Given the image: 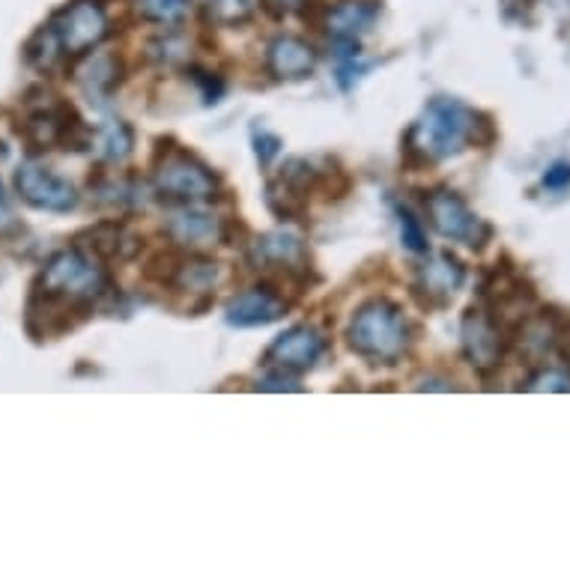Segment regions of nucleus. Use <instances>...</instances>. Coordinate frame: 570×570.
<instances>
[{
  "label": "nucleus",
  "instance_id": "obj_30",
  "mask_svg": "<svg viewBox=\"0 0 570 570\" xmlns=\"http://www.w3.org/2000/svg\"><path fill=\"white\" fill-rule=\"evenodd\" d=\"M281 147H284V140L278 135H272L266 129H254V153H257V161L263 168H269L272 161L278 159Z\"/></svg>",
  "mask_w": 570,
  "mask_h": 570
},
{
  "label": "nucleus",
  "instance_id": "obj_8",
  "mask_svg": "<svg viewBox=\"0 0 570 570\" xmlns=\"http://www.w3.org/2000/svg\"><path fill=\"white\" fill-rule=\"evenodd\" d=\"M505 326L484 308V305H472V308L463 314V323H460V346H463V355L466 362L481 374H490L495 367L502 365V358L508 353Z\"/></svg>",
  "mask_w": 570,
  "mask_h": 570
},
{
  "label": "nucleus",
  "instance_id": "obj_18",
  "mask_svg": "<svg viewBox=\"0 0 570 570\" xmlns=\"http://www.w3.org/2000/svg\"><path fill=\"white\" fill-rule=\"evenodd\" d=\"M380 12V0H337L326 10L323 28L332 39H358L374 30Z\"/></svg>",
  "mask_w": 570,
  "mask_h": 570
},
{
  "label": "nucleus",
  "instance_id": "obj_19",
  "mask_svg": "<svg viewBox=\"0 0 570 570\" xmlns=\"http://www.w3.org/2000/svg\"><path fill=\"white\" fill-rule=\"evenodd\" d=\"M227 278V269L225 263H216V261H204V257H188V261L179 263V272L177 278L170 287H177V291H186V293H213Z\"/></svg>",
  "mask_w": 570,
  "mask_h": 570
},
{
  "label": "nucleus",
  "instance_id": "obj_23",
  "mask_svg": "<svg viewBox=\"0 0 570 570\" xmlns=\"http://www.w3.org/2000/svg\"><path fill=\"white\" fill-rule=\"evenodd\" d=\"M397 222H401V243L410 254H431V243H428V230L421 225V218H415L410 206H397Z\"/></svg>",
  "mask_w": 570,
  "mask_h": 570
},
{
  "label": "nucleus",
  "instance_id": "obj_6",
  "mask_svg": "<svg viewBox=\"0 0 570 570\" xmlns=\"http://www.w3.org/2000/svg\"><path fill=\"white\" fill-rule=\"evenodd\" d=\"M48 28L60 39L66 57L78 60L90 55L96 46H102L105 37L111 33V21L99 0H72L51 16Z\"/></svg>",
  "mask_w": 570,
  "mask_h": 570
},
{
  "label": "nucleus",
  "instance_id": "obj_4",
  "mask_svg": "<svg viewBox=\"0 0 570 570\" xmlns=\"http://www.w3.org/2000/svg\"><path fill=\"white\" fill-rule=\"evenodd\" d=\"M24 105H28V114H24L19 131L33 153L87 150L94 144V135H90L72 102L42 90L39 102L24 99Z\"/></svg>",
  "mask_w": 570,
  "mask_h": 570
},
{
  "label": "nucleus",
  "instance_id": "obj_22",
  "mask_svg": "<svg viewBox=\"0 0 570 570\" xmlns=\"http://www.w3.org/2000/svg\"><path fill=\"white\" fill-rule=\"evenodd\" d=\"M131 7L138 12V19L174 28V24L186 19L188 0H131Z\"/></svg>",
  "mask_w": 570,
  "mask_h": 570
},
{
  "label": "nucleus",
  "instance_id": "obj_13",
  "mask_svg": "<svg viewBox=\"0 0 570 570\" xmlns=\"http://www.w3.org/2000/svg\"><path fill=\"white\" fill-rule=\"evenodd\" d=\"M165 234L174 245L188 252H206L213 245L225 243L227 225L216 213L200 209V204L179 206L177 213L165 222Z\"/></svg>",
  "mask_w": 570,
  "mask_h": 570
},
{
  "label": "nucleus",
  "instance_id": "obj_32",
  "mask_svg": "<svg viewBox=\"0 0 570 570\" xmlns=\"http://www.w3.org/2000/svg\"><path fill=\"white\" fill-rule=\"evenodd\" d=\"M419 389L421 392H451L454 383H451V380H436V376H431V380H421Z\"/></svg>",
  "mask_w": 570,
  "mask_h": 570
},
{
  "label": "nucleus",
  "instance_id": "obj_20",
  "mask_svg": "<svg viewBox=\"0 0 570 570\" xmlns=\"http://www.w3.org/2000/svg\"><path fill=\"white\" fill-rule=\"evenodd\" d=\"M96 153H99V159L111 161V165H120L131 156L135 150V131L126 120L120 117H114V120H105V126L96 131Z\"/></svg>",
  "mask_w": 570,
  "mask_h": 570
},
{
  "label": "nucleus",
  "instance_id": "obj_25",
  "mask_svg": "<svg viewBox=\"0 0 570 570\" xmlns=\"http://www.w3.org/2000/svg\"><path fill=\"white\" fill-rule=\"evenodd\" d=\"M525 392H570L568 367H541L538 374L529 376L523 385Z\"/></svg>",
  "mask_w": 570,
  "mask_h": 570
},
{
  "label": "nucleus",
  "instance_id": "obj_27",
  "mask_svg": "<svg viewBox=\"0 0 570 570\" xmlns=\"http://www.w3.org/2000/svg\"><path fill=\"white\" fill-rule=\"evenodd\" d=\"M179 257L174 252H159L156 257H150V263L144 266V275L150 281H156V284H174V278H177L179 272Z\"/></svg>",
  "mask_w": 570,
  "mask_h": 570
},
{
  "label": "nucleus",
  "instance_id": "obj_33",
  "mask_svg": "<svg viewBox=\"0 0 570 570\" xmlns=\"http://www.w3.org/2000/svg\"><path fill=\"white\" fill-rule=\"evenodd\" d=\"M0 200H3V186H0Z\"/></svg>",
  "mask_w": 570,
  "mask_h": 570
},
{
  "label": "nucleus",
  "instance_id": "obj_16",
  "mask_svg": "<svg viewBox=\"0 0 570 570\" xmlns=\"http://www.w3.org/2000/svg\"><path fill=\"white\" fill-rule=\"evenodd\" d=\"M76 245L96 261H129L140 252V239L120 222H99L76 236Z\"/></svg>",
  "mask_w": 570,
  "mask_h": 570
},
{
  "label": "nucleus",
  "instance_id": "obj_7",
  "mask_svg": "<svg viewBox=\"0 0 570 570\" xmlns=\"http://www.w3.org/2000/svg\"><path fill=\"white\" fill-rule=\"evenodd\" d=\"M428 206V218H431L433 230L451 243H463L469 248H484V243L493 236V227L484 225L481 218L469 209V204L458 191L451 188H433L431 195L424 197Z\"/></svg>",
  "mask_w": 570,
  "mask_h": 570
},
{
  "label": "nucleus",
  "instance_id": "obj_24",
  "mask_svg": "<svg viewBox=\"0 0 570 570\" xmlns=\"http://www.w3.org/2000/svg\"><path fill=\"white\" fill-rule=\"evenodd\" d=\"M206 12L218 24H243L252 19L254 0H206Z\"/></svg>",
  "mask_w": 570,
  "mask_h": 570
},
{
  "label": "nucleus",
  "instance_id": "obj_17",
  "mask_svg": "<svg viewBox=\"0 0 570 570\" xmlns=\"http://www.w3.org/2000/svg\"><path fill=\"white\" fill-rule=\"evenodd\" d=\"M72 76L81 90L90 96V102H105L120 87L122 60L114 51H94V55L78 57Z\"/></svg>",
  "mask_w": 570,
  "mask_h": 570
},
{
  "label": "nucleus",
  "instance_id": "obj_10",
  "mask_svg": "<svg viewBox=\"0 0 570 570\" xmlns=\"http://www.w3.org/2000/svg\"><path fill=\"white\" fill-rule=\"evenodd\" d=\"M248 261L254 269L278 272L284 278H305L311 272L308 245L296 230H287V227L257 236L248 245Z\"/></svg>",
  "mask_w": 570,
  "mask_h": 570
},
{
  "label": "nucleus",
  "instance_id": "obj_12",
  "mask_svg": "<svg viewBox=\"0 0 570 570\" xmlns=\"http://www.w3.org/2000/svg\"><path fill=\"white\" fill-rule=\"evenodd\" d=\"M323 350H326L323 332L302 323V326H291L287 332H281L272 341L266 355H263V365L278 367V371H287V374H302V371L317 365Z\"/></svg>",
  "mask_w": 570,
  "mask_h": 570
},
{
  "label": "nucleus",
  "instance_id": "obj_26",
  "mask_svg": "<svg viewBox=\"0 0 570 570\" xmlns=\"http://www.w3.org/2000/svg\"><path fill=\"white\" fill-rule=\"evenodd\" d=\"M186 51L188 46L177 37V33L153 39L150 48H147V55H150V60H156V63H179V60H186Z\"/></svg>",
  "mask_w": 570,
  "mask_h": 570
},
{
  "label": "nucleus",
  "instance_id": "obj_3",
  "mask_svg": "<svg viewBox=\"0 0 570 570\" xmlns=\"http://www.w3.org/2000/svg\"><path fill=\"white\" fill-rule=\"evenodd\" d=\"M410 320L392 299H371L346 326V344L371 365H397L410 350Z\"/></svg>",
  "mask_w": 570,
  "mask_h": 570
},
{
  "label": "nucleus",
  "instance_id": "obj_9",
  "mask_svg": "<svg viewBox=\"0 0 570 570\" xmlns=\"http://www.w3.org/2000/svg\"><path fill=\"white\" fill-rule=\"evenodd\" d=\"M16 191H19L24 204L39 209V213L63 216V213H72L78 206L76 186L33 159L21 161L19 170H16Z\"/></svg>",
  "mask_w": 570,
  "mask_h": 570
},
{
  "label": "nucleus",
  "instance_id": "obj_14",
  "mask_svg": "<svg viewBox=\"0 0 570 570\" xmlns=\"http://www.w3.org/2000/svg\"><path fill=\"white\" fill-rule=\"evenodd\" d=\"M287 314V302L275 287L269 284H257L248 291L236 293L234 299L227 302L225 320L227 326L234 328H263L278 323Z\"/></svg>",
  "mask_w": 570,
  "mask_h": 570
},
{
  "label": "nucleus",
  "instance_id": "obj_1",
  "mask_svg": "<svg viewBox=\"0 0 570 570\" xmlns=\"http://www.w3.org/2000/svg\"><path fill=\"white\" fill-rule=\"evenodd\" d=\"M111 293V281L102 261H96L78 245L57 252L42 266L28 299L24 326L37 341L72 332Z\"/></svg>",
  "mask_w": 570,
  "mask_h": 570
},
{
  "label": "nucleus",
  "instance_id": "obj_15",
  "mask_svg": "<svg viewBox=\"0 0 570 570\" xmlns=\"http://www.w3.org/2000/svg\"><path fill=\"white\" fill-rule=\"evenodd\" d=\"M317 48L302 37H275L266 48V69L278 81H302L317 69Z\"/></svg>",
  "mask_w": 570,
  "mask_h": 570
},
{
  "label": "nucleus",
  "instance_id": "obj_5",
  "mask_svg": "<svg viewBox=\"0 0 570 570\" xmlns=\"http://www.w3.org/2000/svg\"><path fill=\"white\" fill-rule=\"evenodd\" d=\"M153 186L161 197H168L170 204H206L218 197V177L213 168H206L204 161L191 153L170 147V150L156 156V170H153Z\"/></svg>",
  "mask_w": 570,
  "mask_h": 570
},
{
  "label": "nucleus",
  "instance_id": "obj_31",
  "mask_svg": "<svg viewBox=\"0 0 570 570\" xmlns=\"http://www.w3.org/2000/svg\"><path fill=\"white\" fill-rule=\"evenodd\" d=\"M541 186L547 191H564V188H570V161H556V165H550L547 174H543Z\"/></svg>",
  "mask_w": 570,
  "mask_h": 570
},
{
  "label": "nucleus",
  "instance_id": "obj_28",
  "mask_svg": "<svg viewBox=\"0 0 570 570\" xmlns=\"http://www.w3.org/2000/svg\"><path fill=\"white\" fill-rule=\"evenodd\" d=\"M186 76L195 81L206 105L222 102V96H225V81H222V78L213 76V72H206V69H200V66H188Z\"/></svg>",
  "mask_w": 570,
  "mask_h": 570
},
{
  "label": "nucleus",
  "instance_id": "obj_21",
  "mask_svg": "<svg viewBox=\"0 0 570 570\" xmlns=\"http://www.w3.org/2000/svg\"><path fill=\"white\" fill-rule=\"evenodd\" d=\"M24 57H28V63L33 66V69L46 72V76L48 72H55L63 60H69L63 46H60V39L55 37V30L48 28V24H42V28L30 37V42L24 46Z\"/></svg>",
  "mask_w": 570,
  "mask_h": 570
},
{
  "label": "nucleus",
  "instance_id": "obj_29",
  "mask_svg": "<svg viewBox=\"0 0 570 570\" xmlns=\"http://www.w3.org/2000/svg\"><path fill=\"white\" fill-rule=\"evenodd\" d=\"M257 392H302L299 380L287 371H278V367H266V376L257 380L254 385Z\"/></svg>",
  "mask_w": 570,
  "mask_h": 570
},
{
  "label": "nucleus",
  "instance_id": "obj_2",
  "mask_svg": "<svg viewBox=\"0 0 570 570\" xmlns=\"http://www.w3.org/2000/svg\"><path fill=\"white\" fill-rule=\"evenodd\" d=\"M495 135L487 114L469 108L460 99L436 96L424 105L421 117L406 131V153L419 161H442L458 156L469 144H487Z\"/></svg>",
  "mask_w": 570,
  "mask_h": 570
},
{
  "label": "nucleus",
  "instance_id": "obj_11",
  "mask_svg": "<svg viewBox=\"0 0 570 570\" xmlns=\"http://www.w3.org/2000/svg\"><path fill=\"white\" fill-rule=\"evenodd\" d=\"M463 284H466V266H463V261L454 257L451 252H436L428 254V261L421 263L419 272H415L412 293L419 296L421 305L442 308V305H449L458 296Z\"/></svg>",
  "mask_w": 570,
  "mask_h": 570
}]
</instances>
